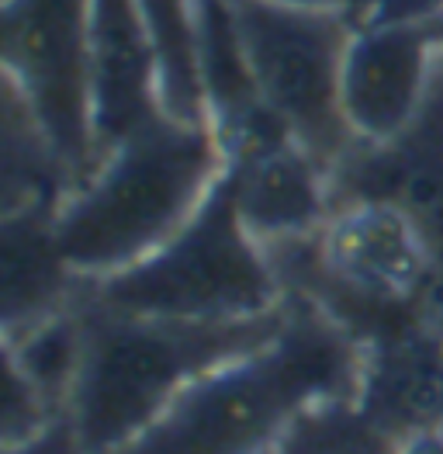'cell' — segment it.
I'll return each instance as SVG.
<instances>
[{
  "mask_svg": "<svg viewBox=\"0 0 443 454\" xmlns=\"http://www.w3.org/2000/svg\"><path fill=\"white\" fill-rule=\"evenodd\" d=\"M225 174L208 121L159 114L125 136L52 208V243L76 281L94 285L156 254Z\"/></svg>",
  "mask_w": 443,
  "mask_h": 454,
  "instance_id": "obj_1",
  "label": "cell"
},
{
  "mask_svg": "<svg viewBox=\"0 0 443 454\" xmlns=\"http://www.w3.org/2000/svg\"><path fill=\"white\" fill-rule=\"evenodd\" d=\"M281 319L284 305L250 323H184L90 299L80 316V361L66 399L74 444L139 448L194 381L253 350Z\"/></svg>",
  "mask_w": 443,
  "mask_h": 454,
  "instance_id": "obj_2",
  "label": "cell"
},
{
  "mask_svg": "<svg viewBox=\"0 0 443 454\" xmlns=\"http://www.w3.org/2000/svg\"><path fill=\"white\" fill-rule=\"evenodd\" d=\"M357 361L346 340L319 319L288 316L253 350L222 361L170 406L139 448L246 451L295 430L354 392Z\"/></svg>",
  "mask_w": 443,
  "mask_h": 454,
  "instance_id": "obj_3",
  "label": "cell"
},
{
  "mask_svg": "<svg viewBox=\"0 0 443 454\" xmlns=\"http://www.w3.org/2000/svg\"><path fill=\"white\" fill-rule=\"evenodd\" d=\"M90 299L159 319L250 323L281 309V274L274 254L246 229L229 174H222L201 208L156 254L94 281Z\"/></svg>",
  "mask_w": 443,
  "mask_h": 454,
  "instance_id": "obj_4",
  "label": "cell"
},
{
  "mask_svg": "<svg viewBox=\"0 0 443 454\" xmlns=\"http://www.w3.org/2000/svg\"><path fill=\"white\" fill-rule=\"evenodd\" d=\"M260 98L326 170H336L357 139L339 108V70L354 25L336 7L277 0H232Z\"/></svg>",
  "mask_w": 443,
  "mask_h": 454,
  "instance_id": "obj_5",
  "label": "cell"
},
{
  "mask_svg": "<svg viewBox=\"0 0 443 454\" xmlns=\"http://www.w3.org/2000/svg\"><path fill=\"white\" fill-rule=\"evenodd\" d=\"M90 4L4 0L7 87L70 184L97 163L90 125Z\"/></svg>",
  "mask_w": 443,
  "mask_h": 454,
  "instance_id": "obj_6",
  "label": "cell"
},
{
  "mask_svg": "<svg viewBox=\"0 0 443 454\" xmlns=\"http://www.w3.org/2000/svg\"><path fill=\"white\" fill-rule=\"evenodd\" d=\"M443 63L433 21L354 28L339 70V108L361 146L399 139L423 114Z\"/></svg>",
  "mask_w": 443,
  "mask_h": 454,
  "instance_id": "obj_7",
  "label": "cell"
},
{
  "mask_svg": "<svg viewBox=\"0 0 443 454\" xmlns=\"http://www.w3.org/2000/svg\"><path fill=\"white\" fill-rule=\"evenodd\" d=\"M315 250L336 285L395 302L408 299L430 267V236L406 205L377 194L336 198L315 232Z\"/></svg>",
  "mask_w": 443,
  "mask_h": 454,
  "instance_id": "obj_8",
  "label": "cell"
},
{
  "mask_svg": "<svg viewBox=\"0 0 443 454\" xmlns=\"http://www.w3.org/2000/svg\"><path fill=\"white\" fill-rule=\"evenodd\" d=\"M246 229L274 254L312 239L332 212V174L298 143L277 136L225 163Z\"/></svg>",
  "mask_w": 443,
  "mask_h": 454,
  "instance_id": "obj_9",
  "label": "cell"
},
{
  "mask_svg": "<svg viewBox=\"0 0 443 454\" xmlns=\"http://www.w3.org/2000/svg\"><path fill=\"white\" fill-rule=\"evenodd\" d=\"M159 74L136 0L90 4V125L97 156L159 118Z\"/></svg>",
  "mask_w": 443,
  "mask_h": 454,
  "instance_id": "obj_10",
  "label": "cell"
},
{
  "mask_svg": "<svg viewBox=\"0 0 443 454\" xmlns=\"http://www.w3.org/2000/svg\"><path fill=\"white\" fill-rule=\"evenodd\" d=\"M159 74L163 112L208 121L198 67V0H136Z\"/></svg>",
  "mask_w": 443,
  "mask_h": 454,
  "instance_id": "obj_11",
  "label": "cell"
},
{
  "mask_svg": "<svg viewBox=\"0 0 443 454\" xmlns=\"http://www.w3.org/2000/svg\"><path fill=\"white\" fill-rule=\"evenodd\" d=\"M343 14L354 28L399 25V21H437L443 14V0H346Z\"/></svg>",
  "mask_w": 443,
  "mask_h": 454,
  "instance_id": "obj_12",
  "label": "cell"
},
{
  "mask_svg": "<svg viewBox=\"0 0 443 454\" xmlns=\"http://www.w3.org/2000/svg\"><path fill=\"white\" fill-rule=\"evenodd\" d=\"M277 4H298V7H336V11H343V7H346V0H277Z\"/></svg>",
  "mask_w": 443,
  "mask_h": 454,
  "instance_id": "obj_13",
  "label": "cell"
},
{
  "mask_svg": "<svg viewBox=\"0 0 443 454\" xmlns=\"http://www.w3.org/2000/svg\"><path fill=\"white\" fill-rule=\"evenodd\" d=\"M433 28H437V35H440V42H443V14L437 18V21H433Z\"/></svg>",
  "mask_w": 443,
  "mask_h": 454,
  "instance_id": "obj_14",
  "label": "cell"
}]
</instances>
